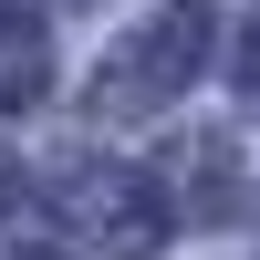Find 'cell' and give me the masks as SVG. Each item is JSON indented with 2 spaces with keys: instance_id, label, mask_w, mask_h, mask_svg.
I'll return each mask as SVG.
<instances>
[{
  "instance_id": "cell-3",
  "label": "cell",
  "mask_w": 260,
  "mask_h": 260,
  "mask_svg": "<svg viewBox=\"0 0 260 260\" xmlns=\"http://www.w3.org/2000/svg\"><path fill=\"white\" fill-rule=\"evenodd\" d=\"M42 83H52V31H42L31 11H11V0H0V115L42 104Z\"/></svg>"
},
{
  "instance_id": "cell-5",
  "label": "cell",
  "mask_w": 260,
  "mask_h": 260,
  "mask_svg": "<svg viewBox=\"0 0 260 260\" xmlns=\"http://www.w3.org/2000/svg\"><path fill=\"white\" fill-rule=\"evenodd\" d=\"M11 198H21V167H11V156H0V208H11Z\"/></svg>"
},
{
  "instance_id": "cell-2",
  "label": "cell",
  "mask_w": 260,
  "mask_h": 260,
  "mask_svg": "<svg viewBox=\"0 0 260 260\" xmlns=\"http://www.w3.org/2000/svg\"><path fill=\"white\" fill-rule=\"evenodd\" d=\"M52 208L104 260H156L167 229H177V208L156 198V177H136V167H115V156H62L52 167Z\"/></svg>"
},
{
  "instance_id": "cell-4",
  "label": "cell",
  "mask_w": 260,
  "mask_h": 260,
  "mask_svg": "<svg viewBox=\"0 0 260 260\" xmlns=\"http://www.w3.org/2000/svg\"><path fill=\"white\" fill-rule=\"evenodd\" d=\"M240 94H250V104H260V11H250V21H240Z\"/></svg>"
},
{
  "instance_id": "cell-6",
  "label": "cell",
  "mask_w": 260,
  "mask_h": 260,
  "mask_svg": "<svg viewBox=\"0 0 260 260\" xmlns=\"http://www.w3.org/2000/svg\"><path fill=\"white\" fill-rule=\"evenodd\" d=\"M21 260H73V250H21Z\"/></svg>"
},
{
  "instance_id": "cell-1",
  "label": "cell",
  "mask_w": 260,
  "mask_h": 260,
  "mask_svg": "<svg viewBox=\"0 0 260 260\" xmlns=\"http://www.w3.org/2000/svg\"><path fill=\"white\" fill-rule=\"evenodd\" d=\"M208 0H156L136 31L115 42V62L94 73V115H167L187 104V83L208 73Z\"/></svg>"
}]
</instances>
